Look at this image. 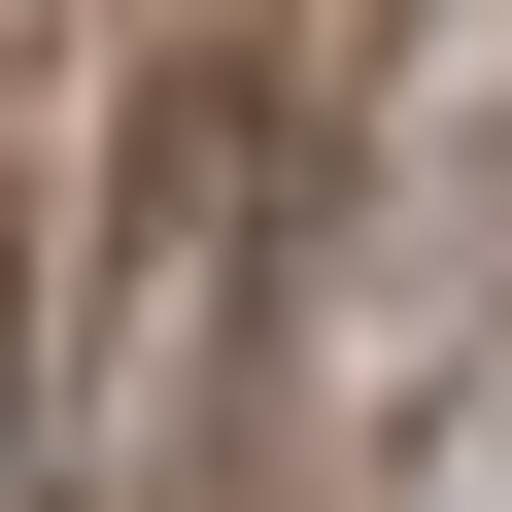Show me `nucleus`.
Here are the masks:
<instances>
[{"instance_id": "f257e3e1", "label": "nucleus", "mask_w": 512, "mask_h": 512, "mask_svg": "<svg viewBox=\"0 0 512 512\" xmlns=\"http://www.w3.org/2000/svg\"><path fill=\"white\" fill-rule=\"evenodd\" d=\"M239 205H274V137L171 103V137H137V308H103V444H137V478H171L205 376H239Z\"/></svg>"}]
</instances>
